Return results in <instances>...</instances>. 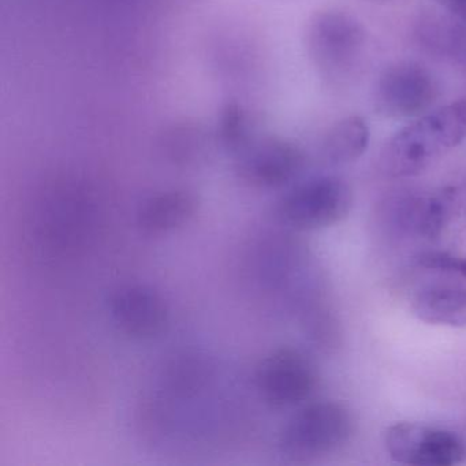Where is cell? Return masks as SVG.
Masks as SVG:
<instances>
[{"label": "cell", "instance_id": "cell-11", "mask_svg": "<svg viewBox=\"0 0 466 466\" xmlns=\"http://www.w3.org/2000/svg\"><path fill=\"white\" fill-rule=\"evenodd\" d=\"M411 309L424 323L466 327V288L438 285L422 289L414 297Z\"/></svg>", "mask_w": 466, "mask_h": 466}, {"label": "cell", "instance_id": "cell-1", "mask_svg": "<svg viewBox=\"0 0 466 466\" xmlns=\"http://www.w3.org/2000/svg\"><path fill=\"white\" fill-rule=\"evenodd\" d=\"M466 140V97L417 116L381 152L384 173L395 178L419 176Z\"/></svg>", "mask_w": 466, "mask_h": 466}, {"label": "cell", "instance_id": "cell-14", "mask_svg": "<svg viewBox=\"0 0 466 466\" xmlns=\"http://www.w3.org/2000/svg\"><path fill=\"white\" fill-rule=\"evenodd\" d=\"M420 266L438 271L460 272L461 260L447 255V253H425L420 256Z\"/></svg>", "mask_w": 466, "mask_h": 466}, {"label": "cell", "instance_id": "cell-15", "mask_svg": "<svg viewBox=\"0 0 466 466\" xmlns=\"http://www.w3.org/2000/svg\"><path fill=\"white\" fill-rule=\"evenodd\" d=\"M438 2L447 12L466 21V0H438Z\"/></svg>", "mask_w": 466, "mask_h": 466}, {"label": "cell", "instance_id": "cell-3", "mask_svg": "<svg viewBox=\"0 0 466 466\" xmlns=\"http://www.w3.org/2000/svg\"><path fill=\"white\" fill-rule=\"evenodd\" d=\"M365 42L364 26L348 13H319L308 29V50L329 80H342L353 73L361 61Z\"/></svg>", "mask_w": 466, "mask_h": 466}, {"label": "cell", "instance_id": "cell-7", "mask_svg": "<svg viewBox=\"0 0 466 466\" xmlns=\"http://www.w3.org/2000/svg\"><path fill=\"white\" fill-rule=\"evenodd\" d=\"M258 386L264 400L275 408L301 405L315 390V368L299 350L278 349L261 361Z\"/></svg>", "mask_w": 466, "mask_h": 466}, {"label": "cell", "instance_id": "cell-16", "mask_svg": "<svg viewBox=\"0 0 466 466\" xmlns=\"http://www.w3.org/2000/svg\"><path fill=\"white\" fill-rule=\"evenodd\" d=\"M460 272L463 277H466V258L465 260H461Z\"/></svg>", "mask_w": 466, "mask_h": 466}, {"label": "cell", "instance_id": "cell-5", "mask_svg": "<svg viewBox=\"0 0 466 466\" xmlns=\"http://www.w3.org/2000/svg\"><path fill=\"white\" fill-rule=\"evenodd\" d=\"M384 446L395 462L409 466H452L463 462L462 439L444 428L398 422L384 432Z\"/></svg>", "mask_w": 466, "mask_h": 466}, {"label": "cell", "instance_id": "cell-2", "mask_svg": "<svg viewBox=\"0 0 466 466\" xmlns=\"http://www.w3.org/2000/svg\"><path fill=\"white\" fill-rule=\"evenodd\" d=\"M353 432V420L345 406L319 402L294 414L279 436L280 451L293 460H309L342 447Z\"/></svg>", "mask_w": 466, "mask_h": 466}, {"label": "cell", "instance_id": "cell-9", "mask_svg": "<svg viewBox=\"0 0 466 466\" xmlns=\"http://www.w3.org/2000/svg\"><path fill=\"white\" fill-rule=\"evenodd\" d=\"M304 166L301 152L289 143L272 141L250 152L241 163L242 178L258 187H275L288 184L299 176Z\"/></svg>", "mask_w": 466, "mask_h": 466}, {"label": "cell", "instance_id": "cell-4", "mask_svg": "<svg viewBox=\"0 0 466 466\" xmlns=\"http://www.w3.org/2000/svg\"><path fill=\"white\" fill-rule=\"evenodd\" d=\"M353 203V190L343 179L320 177L283 196L278 212L289 228L315 231L342 222L350 214Z\"/></svg>", "mask_w": 466, "mask_h": 466}, {"label": "cell", "instance_id": "cell-8", "mask_svg": "<svg viewBox=\"0 0 466 466\" xmlns=\"http://www.w3.org/2000/svg\"><path fill=\"white\" fill-rule=\"evenodd\" d=\"M110 315L119 331L137 339L157 337L168 323L165 299L143 285L118 289L110 299Z\"/></svg>", "mask_w": 466, "mask_h": 466}, {"label": "cell", "instance_id": "cell-10", "mask_svg": "<svg viewBox=\"0 0 466 466\" xmlns=\"http://www.w3.org/2000/svg\"><path fill=\"white\" fill-rule=\"evenodd\" d=\"M198 198L187 190H168L144 201L137 212L141 230L152 236L173 233L198 214Z\"/></svg>", "mask_w": 466, "mask_h": 466}, {"label": "cell", "instance_id": "cell-13", "mask_svg": "<svg viewBox=\"0 0 466 466\" xmlns=\"http://www.w3.org/2000/svg\"><path fill=\"white\" fill-rule=\"evenodd\" d=\"M457 200V190L447 187L414 206L413 225L417 233L428 238H435L449 223Z\"/></svg>", "mask_w": 466, "mask_h": 466}, {"label": "cell", "instance_id": "cell-6", "mask_svg": "<svg viewBox=\"0 0 466 466\" xmlns=\"http://www.w3.org/2000/svg\"><path fill=\"white\" fill-rule=\"evenodd\" d=\"M439 96V86L430 70L416 62L390 65L375 86L376 110L389 118H413L428 113Z\"/></svg>", "mask_w": 466, "mask_h": 466}, {"label": "cell", "instance_id": "cell-12", "mask_svg": "<svg viewBox=\"0 0 466 466\" xmlns=\"http://www.w3.org/2000/svg\"><path fill=\"white\" fill-rule=\"evenodd\" d=\"M370 127L359 116H346L332 125L323 143L324 157L332 165L356 162L367 151Z\"/></svg>", "mask_w": 466, "mask_h": 466}]
</instances>
